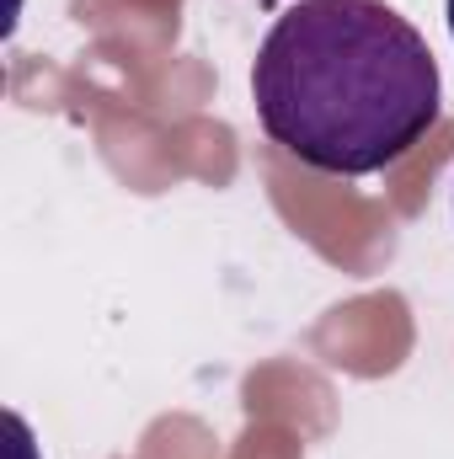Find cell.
Returning <instances> with one entry per match:
<instances>
[{
  "instance_id": "obj_1",
  "label": "cell",
  "mask_w": 454,
  "mask_h": 459,
  "mask_svg": "<svg viewBox=\"0 0 454 459\" xmlns=\"http://www.w3.org/2000/svg\"><path fill=\"white\" fill-rule=\"evenodd\" d=\"M257 123L327 177H369L428 139L444 81L428 38L385 0H300L251 65Z\"/></svg>"
},
{
  "instance_id": "obj_2",
  "label": "cell",
  "mask_w": 454,
  "mask_h": 459,
  "mask_svg": "<svg viewBox=\"0 0 454 459\" xmlns=\"http://www.w3.org/2000/svg\"><path fill=\"white\" fill-rule=\"evenodd\" d=\"M444 16H450V38H454V0H444Z\"/></svg>"
}]
</instances>
